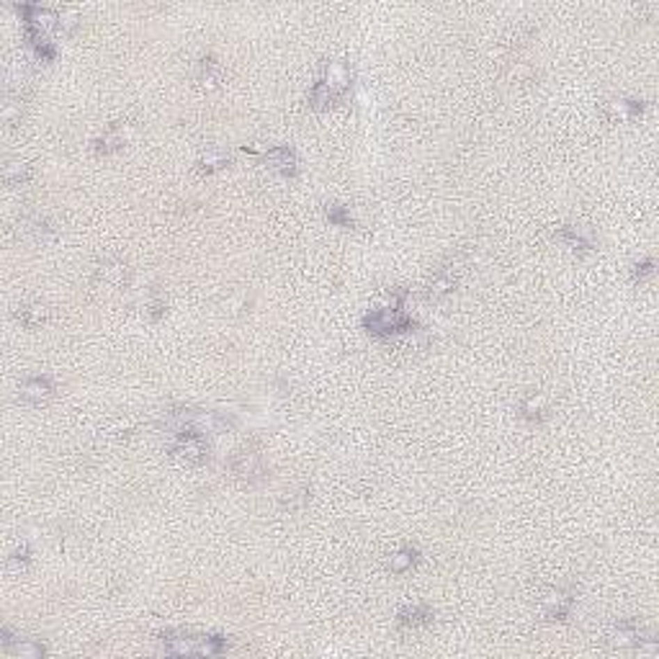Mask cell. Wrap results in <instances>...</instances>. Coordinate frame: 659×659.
I'll list each match as a JSON object with an SVG mask.
<instances>
[{
    "label": "cell",
    "mask_w": 659,
    "mask_h": 659,
    "mask_svg": "<svg viewBox=\"0 0 659 659\" xmlns=\"http://www.w3.org/2000/svg\"><path fill=\"white\" fill-rule=\"evenodd\" d=\"M163 651L165 654H175V657H183V654H204V657H214V654H222L227 642L222 636H212V634H191V631H168L163 634Z\"/></svg>",
    "instance_id": "cell-1"
},
{
    "label": "cell",
    "mask_w": 659,
    "mask_h": 659,
    "mask_svg": "<svg viewBox=\"0 0 659 659\" xmlns=\"http://www.w3.org/2000/svg\"><path fill=\"white\" fill-rule=\"evenodd\" d=\"M201 433H204V430L191 428V425L189 428L175 430V438H173V443H170V454L183 459L186 463L206 461V459H209V445H206Z\"/></svg>",
    "instance_id": "cell-2"
},
{
    "label": "cell",
    "mask_w": 659,
    "mask_h": 659,
    "mask_svg": "<svg viewBox=\"0 0 659 659\" xmlns=\"http://www.w3.org/2000/svg\"><path fill=\"white\" fill-rule=\"evenodd\" d=\"M412 322L404 317V312L399 307H386V309H376L371 312L366 317V327L371 335H394V333H402L407 330Z\"/></svg>",
    "instance_id": "cell-3"
},
{
    "label": "cell",
    "mask_w": 659,
    "mask_h": 659,
    "mask_svg": "<svg viewBox=\"0 0 659 659\" xmlns=\"http://www.w3.org/2000/svg\"><path fill=\"white\" fill-rule=\"evenodd\" d=\"M230 469L235 471L240 479L255 482V479H260V477H263L266 466H263V459H260V454H257V451L242 448V451H237V454L232 456Z\"/></svg>",
    "instance_id": "cell-4"
},
{
    "label": "cell",
    "mask_w": 659,
    "mask_h": 659,
    "mask_svg": "<svg viewBox=\"0 0 659 659\" xmlns=\"http://www.w3.org/2000/svg\"><path fill=\"white\" fill-rule=\"evenodd\" d=\"M610 644L613 646H644V644H654V639L636 621H621L616 626V631H613Z\"/></svg>",
    "instance_id": "cell-5"
},
{
    "label": "cell",
    "mask_w": 659,
    "mask_h": 659,
    "mask_svg": "<svg viewBox=\"0 0 659 659\" xmlns=\"http://www.w3.org/2000/svg\"><path fill=\"white\" fill-rule=\"evenodd\" d=\"M51 394H54V384H51L47 376H29L24 379L21 384V399L31 404H42L47 402Z\"/></svg>",
    "instance_id": "cell-6"
},
{
    "label": "cell",
    "mask_w": 659,
    "mask_h": 659,
    "mask_svg": "<svg viewBox=\"0 0 659 659\" xmlns=\"http://www.w3.org/2000/svg\"><path fill=\"white\" fill-rule=\"evenodd\" d=\"M572 592H564V590H557L551 592L546 598V618H551V621H564L569 613H572Z\"/></svg>",
    "instance_id": "cell-7"
},
{
    "label": "cell",
    "mask_w": 659,
    "mask_h": 659,
    "mask_svg": "<svg viewBox=\"0 0 659 659\" xmlns=\"http://www.w3.org/2000/svg\"><path fill=\"white\" fill-rule=\"evenodd\" d=\"M3 649L13 654V657H26V659H36L44 654V646L34 639H8V634H3Z\"/></svg>",
    "instance_id": "cell-8"
},
{
    "label": "cell",
    "mask_w": 659,
    "mask_h": 659,
    "mask_svg": "<svg viewBox=\"0 0 659 659\" xmlns=\"http://www.w3.org/2000/svg\"><path fill=\"white\" fill-rule=\"evenodd\" d=\"M397 621L404 628H422V626H428L433 621V610L428 605H407Z\"/></svg>",
    "instance_id": "cell-9"
},
{
    "label": "cell",
    "mask_w": 659,
    "mask_h": 659,
    "mask_svg": "<svg viewBox=\"0 0 659 659\" xmlns=\"http://www.w3.org/2000/svg\"><path fill=\"white\" fill-rule=\"evenodd\" d=\"M263 157H266V163H271V168L281 170L283 175H292V173L296 170V157H294V152L289 147H273V150H268Z\"/></svg>",
    "instance_id": "cell-10"
},
{
    "label": "cell",
    "mask_w": 659,
    "mask_h": 659,
    "mask_svg": "<svg viewBox=\"0 0 659 659\" xmlns=\"http://www.w3.org/2000/svg\"><path fill=\"white\" fill-rule=\"evenodd\" d=\"M418 559H420L418 557V548L404 546L392 557V562H389V569H392V572H397V574H402V572H407V569H412V566L418 564Z\"/></svg>",
    "instance_id": "cell-11"
},
{
    "label": "cell",
    "mask_w": 659,
    "mask_h": 659,
    "mask_svg": "<svg viewBox=\"0 0 659 659\" xmlns=\"http://www.w3.org/2000/svg\"><path fill=\"white\" fill-rule=\"evenodd\" d=\"M454 286H456V276H451L448 271L438 273L436 278H433V283L428 286V299H443V296H448V294L454 292Z\"/></svg>",
    "instance_id": "cell-12"
},
{
    "label": "cell",
    "mask_w": 659,
    "mask_h": 659,
    "mask_svg": "<svg viewBox=\"0 0 659 659\" xmlns=\"http://www.w3.org/2000/svg\"><path fill=\"white\" fill-rule=\"evenodd\" d=\"M613 119L618 121H634L639 113H642V101H616L613 106Z\"/></svg>",
    "instance_id": "cell-13"
},
{
    "label": "cell",
    "mask_w": 659,
    "mask_h": 659,
    "mask_svg": "<svg viewBox=\"0 0 659 659\" xmlns=\"http://www.w3.org/2000/svg\"><path fill=\"white\" fill-rule=\"evenodd\" d=\"M562 237H564L569 245H572L577 253H585V250H592V237L590 235H585L582 230H577V227H569V230L562 232Z\"/></svg>",
    "instance_id": "cell-14"
},
{
    "label": "cell",
    "mask_w": 659,
    "mask_h": 659,
    "mask_svg": "<svg viewBox=\"0 0 659 659\" xmlns=\"http://www.w3.org/2000/svg\"><path fill=\"white\" fill-rule=\"evenodd\" d=\"M98 276L106 283H124L127 281V268L121 266V263H101Z\"/></svg>",
    "instance_id": "cell-15"
},
{
    "label": "cell",
    "mask_w": 659,
    "mask_h": 659,
    "mask_svg": "<svg viewBox=\"0 0 659 659\" xmlns=\"http://www.w3.org/2000/svg\"><path fill=\"white\" fill-rule=\"evenodd\" d=\"M219 75H222V70H219V65H216L214 60H201V65H198V80L201 83H209V86H214L216 80H219Z\"/></svg>",
    "instance_id": "cell-16"
},
{
    "label": "cell",
    "mask_w": 659,
    "mask_h": 659,
    "mask_svg": "<svg viewBox=\"0 0 659 659\" xmlns=\"http://www.w3.org/2000/svg\"><path fill=\"white\" fill-rule=\"evenodd\" d=\"M18 319L24 327H36L44 322V312L39 307H21L18 309Z\"/></svg>",
    "instance_id": "cell-17"
},
{
    "label": "cell",
    "mask_w": 659,
    "mask_h": 659,
    "mask_svg": "<svg viewBox=\"0 0 659 659\" xmlns=\"http://www.w3.org/2000/svg\"><path fill=\"white\" fill-rule=\"evenodd\" d=\"M230 163V157L227 154H222V152H209V154H204L201 157V170L204 173H214V170H219V168H224V165Z\"/></svg>",
    "instance_id": "cell-18"
},
{
    "label": "cell",
    "mask_w": 659,
    "mask_h": 659,
    "mask_svg": "<svg viewBox=\"0 0 659 659\" xmlns=\"http://www.w3.org/2000/svg\"><path fill=\"white\" fill-rule=\"evenodd\" d=\"M327 216H330V222H335V224H351V214L345 212V209H340V206H330L327 209Z\"/></svg>",
    "instance_id": "cell-19"
},
{
    "label": "cell",
    "mask_w": 659,
    "mask_h": 659,
    "mask_svg": "<svg viewBox=\"0 0 659 659\" xmlns=\"http://www.w3.org/2000/svg\"><path fill=\"white\" fill-rule=\"evenodd\" d=\"M651 276H654V263H651L649 257H646L642 266H636L634 278H636V281H644V278H651Z\"/></svg>",
    "instance_id": "cell-20"
}]
</instances>
